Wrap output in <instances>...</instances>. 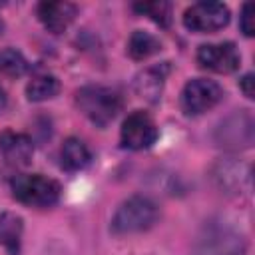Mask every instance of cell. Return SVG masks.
Here are the masks:
<instances>
[{
	"label": "cell",
	"instance_id": "1",
	"mask_svg": "<svg viewBox=\"0 0 255 255\" xmlns=\"http://www.w3.org/2000/svg\"><path fill=\"white\" fill-rule=\"evenodd\" d=\"M245 239L231 225L221 219H213L199 231L191 255H243Z\"/></svg>",
	"mask_w": 255,
	"mask_h": 255
},
{
	"label": "cell",
	"instance_id": "2",
	"mask_svg": "<svg viewBox=\"0 0 255 255\" xmlns=\"http://www.w3.org/2000/svg\"><path fill=\"white\" fill-rule=\"evenodd\" d=\"M159 211L157 205L143 195L128 197L112 217V233L116 235H133L147 231L157 221Z\"/></svg>",
	"mask_w": 255,
	"mask_h": 255
},
{
	"label": "cell",
	"instance_id": "3",
	"mask_svg": "<svg viewBox=\"0 0 255 255\" xmlns=\"http://www.w3.org/2000/svg\"><path fill=\"white\" fill-rule=\"evenodd\" d=\"M76 106L96 126H108L122 110V98L106 86H84L76 92Z\"/></svg>",
	"mask_w": 255,
	"mask_h": 255
},
{
	"label": "cell",
	"instance_id": "4",
	"mask_svg": "<svg viewBox=\"0 0 255 255\" xmlns=\"http://www.w3.org/2000/svg\"><path fill=\"white\" fill-rule=\"evenodd\" d=\"M12 195L32 207L54 205L60 197V183L42 173H24L12 179Z\"/></svg>",
	"mask_w": 255,
	"mask_h": 255
},
{
	"label": "cell",
	"instance_id": "5",
	"mask_svg": "<svg viewBox=\"0 0 255 255\" xmlns=\"http://www.w3.org/2000/svg\"><path fill=\"white\" fill-rule=\"evenodd\" d=\"M229 22V8L221 2H197L183 12V26L191 32L205 34L225 28Z\"/></svg>",
	"mask_w": 255,
	"mask_h": 255
},
{
	"label": "cell",
	"instance_id": "6",
	"mask_svg": "<svg viewBox=\"0 0 255 255\" xmlns=\"http://www.w3.org/2000/svg\"><path fill=\"white\" fill-rule=\"evenodd\" d=\"M223 98V90L213 80L195 78L189 80L181 92V110L187 116H199L217 106Z\"/></svg>",
	"mask_w": 255,
	"mask_h": 255
},
{
	"label": "cell",
	"instance_id": "7",
	"mask_svg": "<svg viewBox=\"0 0 255 255\" xmlns=\"http://www.w3.org/2000/svg\"><path fill=\"white\" fill-rule=\"evenodd\" d=\"M120 139L128 149H145L157 139V128L145 112H133L124 120Z\"/></svg>",
	"mask_w": 255,
	"mask_h": 255
},
{
	"label": "cell",
	"instance_id": "8",
	"mask_svg": "<svg viewBox=\"0 0 255 255\" xmlns=\"http://www.w3.org/2000/svg\"><path fill=\"white\" fill-rule=\"evenodd\" d=\"M197 62L205 70H211L217 74H229L239 68V54L231 42L203 44L197 50Z\"/></svg>",
	"mask_w": 255,
	"mask_h": 255
},
{
	"label": "cell",
	"instance_id": "9",
	"mask_svg": "<svg viewBox=\"0 0 255 255\" xmlns=\"http://www.w3.org/2000/svg\"><path fill=\"white\" fill-rule=\"evenodd\" d=\"M0 151L4 159L14 167H24L32 161L34 145L32 139L26 133H18L12 129H6L0 135Z\"/></svg>",
	"mask_w": 255,
	"mask_h": 255
},
{
	"label": "cell",
	"instance_id": "10",
	"mask_svg": "<svg viewBox=\"0 0 255 255\" xmlns=\"http://www.w3.org/2000/svg\"><path fill=\"white\" fill-rule=\"evenodd\" d=\"M38 18L50 32L60 34L76 18V6L72 2H40Z\"/></svg>",
	"mask_w": 255,
	"mask_h": 255
},
{
	"label": "cell",
	"instance_id": "11",
	"mask_svg": "<svg viewBox=\"0 0 255 255\" xmlns=\"http://www.w3.org/2000/svg\"><path fill=\"white\" fill-rule=\"evenodd\" d=\"M219 145L225 147H249L253 141V124L251 118L241 114V116H233L231 120H227L225 124H221L219 128Z\"/></svg>",
	"mask_w": 255,
	"mask_h": 255
},
{
	"label": "cell",
	"instance_id": "12",
	"mask_svg": "<svg viewBox=\"0 0 255 255\" xmlns=\"http://www.w3.org/2000/svg\"><path fill=\"white\" fill-rule=\"evenodd\" d=\"M217 183L221 189H227V193H239L243 187L249 185V167L237 161H227V163H217L213 171Z\"/></svg>",
	"mask_w": 255,
	"mask_h": 255
},
{
	"label": "cell",
	"instance_id": "13",
	"mask_svg": "<svg viewBox=\"0 0 255 255\" xmlns=\"http://www.w3.org/2000/svg\"><path fill=\"white\" fill-rule=\"evenodd\" d=\"M165 74H167V66H155V68H147V70L139 72L133 82L137 96L147 102H157L161 96V90H163Z\"/></svg>",
	"mask_w": 255,
	"mask_h": 255
},
{
	"label": "cell",
	"instance_id": "14",
	"mask_svg": "<svg viewBox=\"0 0 255 255\" xmlns=\"http://www.w3.org/2000/svg\"><path fill=\"white\" fill-rule=\"evenodd\" d=\"M92 155L90 149L86 147V143L78 137H68L60 149V163L66 171H78L84 169L90 163Z\"/></svg>",
	"mask_w": 255,
	"mask_h": 255
},
{
	"label": "cell",
	"instance_id": "15",
	"mask_svg": "<svg viewBox=\"0 0 255 255\" xmlns=\"http://www.w3.org/2000/svg\"><path fill=\"white\" fill-rule=\"evenodd\" d=\"M24 221L20 215L12 211H2L0 213V243L14 255L20 247V237H22Z\"/></svg>",
	"mask_w": 255,
	"mask_h": 255
},
{
	"label": "cell",
	"instance_id": "16",
	"mask_svg": "<svg viewBox=\"0 0 255 255\" xmlns=\"http://www.w3.org/2000/svg\"><path fill=\"white\" fill-rule=\"evenodd\" d=\"M159 50H161L159 40L147 32H141V30H135L128 42V54L133 60H145V58L157 54Z\"/></svg>",
	"mask_w": 255,
	"mask_h": 255
},
{
	"label": "cell",
	"instance_id": "17",
	"mask_svg": "<svg viewBox=\"0 0 255 255\" xmlns=\"http://www.w3.org/2000/svg\"><path fill=\"white\" fill-rule=\"evenodd\" d=\"M60 92V82L50 76V74H40L36 78L30 80V84L26 86V96L30 102H44L54 98Z\"/></svg>",
	"mask_w": 255,
	"mask_h": 255
},
{
	"label": "cell",
	"instance_id": "18",
	"mask_svg": "<svg viewBox=\"0 0 255 255\" xmlns=\"http://www.w3.org/2000/svg\"><path fill=\"white\" fill-rule=\"evenodd\" d=\"M133 10L149 16L155 24H159L163 28L169 26V22H171V4L169 2H139V4H133Z\"/></svg>",
	"mask_w": 255,
	"mask_h": 255
},
{
	"label": "cell",
	"instance_id": "19",
	"mask_svg": "<svg viewBox=\"0 0 255 255\" xmlns=\"http://www.w3.org/2000/svg\"><path fill=\"white\" fill-rule=\"evenodd\" d=\"M28 64L24 60V56L14 50V48H6L0 52V70L8 76H22L26 72Z\"/></svg>",
	"mask_w": 255,
	"mask_h": 255
},
{
	"label": "cell",
	"instance_id": "20",
	"mask_svg": "<svg viewBox=\"0 0 255 255\" xmlns=\"http://www.w3.org/2000/svg\"><path fill=\"white\" fill-rule=\"evenodd\" d=\"M239 26H241V32L245 36H253L255 34V6L251 2L243 4L241 16H239Z\"/></svg>",
	"mask_w": 255,
	"mask_h": 255
},
{
	"label": "cell",
	"instance_id": "21",
	"mask_svg": "<svg viewBox=\"0 0 255 255\" xmlns=\"http://www.w3.org/2000/svg\"><path fill=\"white\" fill-rule=\"evenodd\" d=\"M253 74H247L243 80H239V86H241V90H243V94L251 100V98H255V90H253Z\"/></svg>",
	"mask_w": 255,
	"mask_h": 255
},
{
	"label": "cell",
	"instance_id": "22",
	"mask_svg": "<svg viewBox=\"0 0 255 255\" xmlns=\"http://www.w3.org/2000/svg\"><path fill=\"white\" fill-rule=\"evenodd\" d=\"M6 108V94H4V90H2V86H0V112Z\"/></svg>",
	"mask_w": 255,
	"mask_h": 255
},
{
	"label": "cell",
	"instance_id": "23",
	"mask_svg": "<svg viewBox=\"0 0 255 255\" xmlns=\"http://www.w3.org/2000/svg\"><path fill=\"white\" fill-rule=\"evenodd\" d=\"M0 30H2V22H0Z\"/></svg>",
	"mask_w": 255,
	"mask_h": 255
}]
</instances>
